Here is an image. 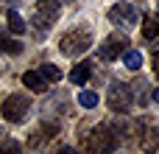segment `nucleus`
I'll list each match as a JSON object with an SVG mask.
<instances>
[{
	"instance_id": "nucleus-14",
	"label": "nucleus",
	"mask_w": 159,
	"mask_h": 154,
	"mask_svg": "<svg viewBox=\"0 0 159 154\" xmlns=\"http://www.w3.org/2000/svg\"><path fill=\"white\" fill-rule=\"evenodd\" d=\"M78 104H81L84 109H92V107H98V95H95L92 90H81V93H78Z\"/></svg>"
},
{
	"instance_id": "nucleus-2",
	"label": "nucleus",
	"mask_w": 159,
	"mask_h": 154,
	"mask_svg": "<svg viewBox=\"0 0 159 154\" xmlns=\"http://www.w3.org/2000/svg\"><path fill=\"white\" fill-rule=\"evenodd\" d=\"M92 48V34L89 28H70L61 39H59V51L64 56H81Z\"/></svg>"
},
{
	"instance_id": "nucleus-13",
	"label": "nucleus",
	"mask_w": 159,
	"mask_h": 154,
	"mask_svg": "<svg viewBox=\"0 0 159 154\" xmlns=\"http://www.w3.org/2000/svg\"><path fill=\"white\" fill-rule=\"evenodd\" d=\"M6 22H8V28H11L14 34H22V31H25V22H22V17H20L17 11H8V14H6Z\"/></svg>"
},
{
	"instance_id": "nucleus-1",
	"label": "nucleus",
	"mask_w": 159,
	"mask_h": 154,
	"mask_svg": "<svg viewBox=\"0 0 159 154\" xmlns=\"http://www.w3.org/2000/svg\"><path fill=\"white\" fill-rule=\"evenodd\" d=\"M81 143H84V149H89L92 154H112L117 149L120 137H117V129L112 123H95L89 132L81 135Z\"/></svg>"
},
{
	"instance_id": "nucleus-10",
	"label": "nucleus",
	"mask_w": 159,
	"mask_h": 154,
	"mask_svg": "<svg viewBox=\"0 0 159 154\" xmlns=\"http://www.w3.org/2000/svg\"><path fill=\"white\" fill-rule=\"evenodd\" d=\"M143 39H148V42L159 39V17L157 14H148L145 17V22H143Z\"/></svg>"
},
{
	"instance_id": "nucleus-16",
	"label": "nucleus",
	"mask_w": 159,
	"mask_h": 154,
	"mask_svg": "<svg viewBox=\"0 0 159 154\" xmlns=\"http://www.w3.org/2000/svg\"><path fill=\"white\" fill-rule=\"evenodd\" d=\"M0 154H22V146H20L17 140H6V143L0 146Z\"/></svg>"
},
{
	"instance_id": "nucleus-5",
	"label": "nucleus",
	"mask_w": 159,
	"mask_h": 154,
	"mask_svg": "<svg viewBox=\"0 0 159 154\" xmlns=\"http://www.w3.org/2000/svg\"><path fill=\"white\" fill-rule=\"evenodd\" d=\"M59 14H61V3H59V0H39V3L34 6V25L45 31V28L56 25Z\"/></svg>"
},
{
	"instance_id": "nucleus-6",
	"label": "nucleus",
	"mask_w": 159,
	"mask_h": 154,
	"mask_svg": "<svg viewBox=\"0 0 159 154\" xmlns=\"http://www.w3.org/2000/svg\"><path fill=\"white\" fill-rule=\"evenodd\" d=\"M126 51H129V36H123V34H112V36L101 45L98 59H103V62H115V59H120Z\"/></svg>"
},
{
	"instance_id": "nucleus-20",
	"label": "nucleus",
	"mask_w": 159,
	"mask_h": 154,
	"mask_svg": "<svg viewBox=\"0 0 159 154\" xmlns=\"http://www.w3.org/2000/svg\"><path fill=\"white\" fill-rule=\"evenodd\" d=\"M157 8H159V6H157Z\"/></svg>"
},
{
	"instance_id": "nucleus-9",
	"label": "nucleus",
	"mask_w": 159,
	"mask_h": 154,
	"mask_svg": "<svg viewBox=\"0 0 159 154\" xmlns=\"http://www.w3.org/2000/svg\"><path fill=\"white\" fill-rule=\"evenodd\" d=\"M89 76H92V62H81V65H75L70 70V81L73 84H87Z\"/></svg>"
},
{
	"instance_id": "nucleus-18",
	"label": "nucleus",
	"mask_w": 159,
	"mask_h": 154,
	"mask_svg": "<svg viewBox=\"0 0 159 154\" xmlns=\"http://www.w3.org/2000/svg\"><path fill=\"white\" fill-rule=\"evenodd\" d=\"M56 154H81V152H78V149H70V146H61Z\"/></svg>"
},
{
	"instance_id": "nucleus-7",
	"label": "nucleus",
	"mask_w": 159,
	"mask_h": 154,
	"mask_svg": "<svg viewBox=\"0 0 159 154\" xmlns=\"http://www.w3.org/2000/svg\"><path fill=\"white\" fill-rule=\"evenodd\" d=\"M109 20H112L115 25H120L123 31H129L131 25H137V8H134L131 3H115V6L109 8Z\"/></svg>"
},
{
	"instance_id": "nucleus-17",
	"label": "nucleus",
	"mask_w": 159,
	"mask_h": 154,
	"mask_svg": "<svg viewBox=\"0 0 159 154\" xmlns=\"http://www.w3.org/2000/svg\"><path fill=\"white\" fill-rule=\"evenodd\" d=\"M151 65H154V73H157V79H159V51L151 56Z\"/></svg>"
},
{
	"instance_id": "nucleus-4",
	"label": "nucleus",
	"mask_w": 159,
	"mask_h": 154,
	"mask_svg": "<svg viewBox=\"0 0 159 154\" xmlns=\"http://www.w3.org/2000/svg\"><path fill=\"white\" fill-rule=\"evenodd\" d=\"M131 104H134L131 87H129L126 81H112V84H109V93H106V107H109L112 112H126Z\"/></svg>"
},
{
	"instance_id": "nucleus-3",
	"label": "nucleus",
	"mask_w": 159,
	"mask_h": 154,
	"mask_svg": "<svg viewBox=\"0 0 159 154\" xmlns=\"http://www.w3.org/2000/svg\"><path fill=\"white\" fill-rule=\"evenodd\" d=\"M28 109H31L28 98H25V95H17V93L6 95L3 104H0V115H3V121H8V123H22L25 115H28Z\"/></svg>"
},
{
	"instance_id": "nucleus-8",
	"label": "nucleus",
	"mask_w": 159,
	"mask_h": 154,
	"mask_svg": "<svg viewBox=\"0 0 159 154\" xmlns=\"http://www.w3.org/2000/svg\"><path fill=\"white\" fill-rule=\"evenodd\" d=\"M22 84H25L28 90H34V93H45V90H48L45 76H42V73H36V70H28V73L22 76Z\"/></svg>"
},
{
	"instance_id": "nucleus-11",
	"label": "nucleus",
	"mask_w": 159,
	"mask_h": 154,
	"mask_svg": "<svg viewBox=\"0 0 159 154\" xmlns=\"http://www.w3.org/2000/svg\"><path fill=\"white\" fill-rule=\"evenodd\" d=\"M120 59L126 62V67H129V70H140V67H143V56H140V51H131V48H129Z\"/></svg>"
},
{
	"instance_id": "nucleus-15",
	"label": "nucleus",
	"mask_w": 159,
	"mask_h": 154,
	"mask_svg": "<svg viewBox=\"0 0 159 154\" xmlns=\"http://www.w3.org/2000/svg\"><path fill=\"white\" fill-rule=\"evenodd\" d=\"M39 73L45 76V81H59V79H61V70H59L56 65H45Z\"/></svg>"
},
{
	"instance_id": "nucleus-19",
	"label": "nucleus",
	"mask_w": 159,
	"mask_h": 154,
	"mask_svg": "<svg viewBox=\"0 0 159 154\" xmlns=\"http://www.w3.org/2000/svg\"><path fill=\"white\" fill-rule=\"evenodd\" d=\"M154 101H157V104H159V87H157V90H154Z\"/></svg>"
},
{
	"instance_id": "nucleus-12",
	"label": "nucleus",
	"mask_w": 159,
	"mask_h": 154,
	"mask_svg": "<svg viewBox=\"0 0 159 154\" xmlns=\"http://www.w3.org/2000/svg\"><path fill=\"white\" fill-rule=\"evenodd\" d=\"M0 53H8V56L14 53L17 56V53H22V45L17 39H11V36H0Z\"/></svg>"
}]
</instances>
